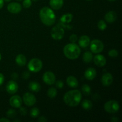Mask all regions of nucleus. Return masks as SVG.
<instances>
[{"label":"nucleus","mask_w":122,"mask_h":122,"mask_svg":"<svg viewBox=\"0 0 122 122\" xmlns=\"http://www.w3.org/2000/svg\"><path fill=\"white\" fill-rule=\"evenodd\" d=\"M113 82V77L110 73H106L101 77V83L105 86H108Z\"/></svg>","instance_id":"nucleus-14"},{"label":"nucleus","mask_w":122,"mask_h":122,"mask_svg":"<svg viewBox=\"0 0 122 122\" xmlns=\"http://www.w3.org/2000/svg\"><path fill=\"white\" fill-rule=\"evenodd\" d=\"M32 5V0H23V6L25 8H29Z\"/></svg>","instance_id":"nucleus-31"},{"label":"nucleus","mask_w":122,"mask_h":122,"mask_svg":"<svg viewBox=\"0 0 122 122\" xmlns=\"http://www.w3.org/2000/svg\"><path fill=\"white\" fill-rule=\"evenodd\" d=\"M15 63L19 66H25L26 64V58L24 55L19 54L15 57Z\"/></svg>","instance_id":"nucleus-22"},{"label":"nucleus","mask_w":122,"mask_h":122,"mask_svg":"<svg viewBox=\"0 0 122 122\" xmlns=\"http://www.w3.org/2000/svg\"><path fill=\"white\" fill-rule=\"evenodd\" d=\"M90 50L94 54H98L102 52L104 48V45L99 39H94L90 42Z\"/></svg>","instance_id":"nucleus-6"},{"label":"nucleus","mask_w":122,"mask_h":122,"mask_svg":"<svg viewBox=\"0 0 122 122\" xmlns=\"http://www.w3.org/2000/svg\"><path fill=\"white\" fill-rule=\"evenodd\" d=\"M81 52V48L75 43L67 44L63 49L64 56L70 60H75L77 58L79 57Z\"/></svg>","instance_id":"nucleus-3"},{"label":"nucleus","mask_w":122,"mask_h":122,"mask_svg":"<svg viewBox=\"0 0 122 122\" xmlns=\"http://www.w3.org/2000/svg\"><path fill=\"white\" fill-rule=\"evenodd\" d=\"M1 54H0V61H1Z\"/></svg>","instance_id":"nucleus-47"},{"label":"nucleus","mask_w":122,"mask_h":122,"mask_svg":"<svg viewBox=\"0 0 122 122\" xmlns=\"http://www.w3.org/2000/svg\"><path fill=\"white\" fill-rule=\"evenodd\" d=\"M19 112H20V114L23 116H25L27 114V110L25 107H20V109H19Z\"/></svg>","instance_id":"nucleus-34"},{"label":"nucleus","mask_w":122,"mask_h":122,"mask_svg":"<svg viewBox=\"0 0 122 122\" xmlns=\"http://www.w3.org/2000/svg\"><path fill=\"white\" fill-rule=\"evenodd\" d=\"M56 83V86L58 89H61L64 86V83L62 81H57V82H55Z\"/></svg>","instance_id":"nucleus-33"},{"label":"nucleus","mask_w":122,"mask_h":122,"mask_svg":"<svg viewBox=\"0 0 122 122\" xmlns=\"http://www.w3.org/2000/svg\"><path fill=\"white\" fill-rule=\"evenodd\" d=\"M6 115L8 117L12 119V118L15 117L17 116V112L14 109H9L6 113Z\"/></svg>","instance_id":"nucleus-28"},{"label":"nucleus","mask_w":122,"mask_h":122,"mask_svg":"<svg viewBox=\"0 0 122 122\" xmlns=\"http://www.w3.org/2000/svg\"><path fill=\"white\" fill-rule=\"evenodd\" d=\"M86 1H92V0H86Z\"/></svg>","instance_id":"nucleus-49"},{"label":"nucleus","mask_w":122,"mask_h":122,"mask_svg":"<svg viewBox=\"0 0 122 122\" xmlns=\"http://www.w3.org/2000/svg\"><path fill=\"white\" fill-rule=\"evenodd\" d=\"M120 108V106L117 101L115 100H110L105 103L104 110L110 114L116 113Z\"/></svg>","instance_id":"nucleus-5"},{"label":"nucleus","mask_w":122,"mask_h":122,"mask_svg":"<svg viewBox=\"0 0 122 122\" xmlns=\"http://www.w3.org/2000/svg\"><path fill=\"white\" fill-rule=\"evenodd\" d=\"M92 102L89 100H84L82 102V108L86 110H90L92 108Z\"/></svg>","instance_id":"nucleus-24"},{"label":"nucleus","mask_w":122,"mask_h":122,"mask_svg":"<svg viewBox=\"0 0 122 122\" xmlns=\"http://www.w3.org/2000/svg\"><path fill=\"white\" fill-rule=\"evenodd\" d=\"M72 19L73 15L71 14H70V13L64 14V15H63L61 16L60 20V22L57 25H60L62 27H66V28L68 29H71V26L67 25L66 24L69 23L71 22Z\"/></svg>","instance_id":"nucleus-8"},{"label":"nucleus","mask_w":122,"mask_h":122,"mask_svg":"<svg viewBox=\"0 0 122 122\" xmlns=\"http://www.w3.org/2000/svg\"><path fill=\"white\" fill-rule=\"evenodd\" d=\"M38 120V122H45L47 121V119H46V118L45 117L41 116V117H39Z\"/></svg>","instance_id":"nucleus-38"},{"label":"nucleus","mask_w":122,"mask_h":122,"mask_svg":"<svg viewBox=\"0 0 122 122\" xmlns=\"http://www.w3.org/2000/svg\"><path fill=\"white\" fill-rule=\"evenodd\" d=\"M18 89H19L18 84L14 80L10 81L6 85V91L8 94H11V95H13V94L16 93L17 92Z\"/></svg>","instance_id":"nucleus-11"},{"label":"nucleus","mask_w":122,"mask_h":122,"mask_svg":"<svg viewBox=\"0 0 122 122\" xmlns=\"http://www.w3.org/2000/svg\"><path fill=\"white\" fill-rule=\"evenodd\" d=\"M43 81L46 84L52 85L56 82V76L51 71H46L43 75Z\"/></svg>","instance_id":"nucleus-10"},{"label":"nucleus","mask_w":122,"mask_h":122,"mask_svg":"<svg viewBox=\"0 0 122 122\" xmlns=\"http://www.w3.org/2000/svg\"><path fill=\"white\" fill-rule=\"evenodd\" d=\"M63 0H50V5L51 8L56 10H60L63 5Z\"/></svg>","instance_id":"nucleus-19"},{"label":"nucleus","mask_w":122,"mask_h":122,"mask_svg":"<svg viewBox=\"0 0 122 122\" xmlns=\"http://www.w3.org/2000/svg\"><path fill=\"white\" fill-rule=\"evenodd\" d=\"M39 17L42 22L45 25L50 26L55 23L56 19V14L51 8L44 7L39 11Z\"/></svg>","instance_id":"nucleus-2"},{"label":"nucleus","mask_w":122,"mask_h":122,"mask_svg":"<svg viewBox=\"0 0 122 122\" xmlns=\"http://www.w3.org/2000/svg\"><path fill=\"white\" fill-rule=\"evenodd\" d=\"M29 89L30 91L34 92H38L40 91L41 87L40 84L38 82H30L29 84Z\"/></svg>","instance_id":"nucleus-21"},{"label":"nucleus","mask_w":122,"mask_h":122,"mask_svg":"<svg viewBox=\"0 0 122 122\" xmlns=\"http://www.w3.org/2000/svg\"><path fill=\"white\" fill-rule=\"evenodd\" d=\"M94 62L96 66L98 67L104 66L107 63L106 57L101 54H98L94 57Z\"/></svg>","instance_id":"nucleus-15"},{"label":"nucleus","mask_w":122,"mask_h":122,"mask_svg":"<svg viewBox=\"0 0 122 122\" xmlns=\"http://www.w3.org/2000/svg\"><path fill=\"white\" fill-rule=\"evenodd\" d=\"M82 91L85 95H89L91 94V89L88 85L84 84L82 86Z\"/></svg>","instance_id":"nucleus-26"},{"label":"nucleus","mask_w":122,"mask_h":122,"mask_svg":"<svg viewBox=\"0 0 122 122\" xmlns=\"http://www.w3.org/2000/svg\"><path fill=\"white\" fill-rule=\"evenodd\" d=\"M112 122H119V119H118L117 117L114 116L112 118Z\"/></svg>","instance_id":"nucleus-41"},{"label":"nucleus","mask_w":122,"mask_h":122,"mask_svg":"<svg viewBox=\"0 0 122 122\" xmlns=\"http://www.w3.org/2000/svg\"><path fill=\"white\" fill-rule=\"evenodd\" d=\"M57 95V91L55 88H50V89L48 90L47 92V95L50 98L54 99L56 97Z\"/></svg>","instance_id":"nucleus-25"},{"label":"nucleus","mask_w":122,"mask_h":122,"mask_svg":"<svg viewBox=\"0 0 122 122\" xmlns=\"http://www.w3.org/2000/svg\"><path fill=\"white\" fill-rule=\"evenodd\" d=\"M4 82V76L1 73H0V86L2 85Z\"/></svg>","instance_id":"nucleus-37"},{"label":"nucleus","mask_w":122,"mask_h":122,"mask_svg":"<svg viewBox=\"0 0 122 122\" xmlns=\"http://www.w3.org/2000/svg\"><path fill=\"white\" fill-rule=\"evenodd\" d=\"M10 104L14 108H20L22 104L21 98L19 95H13L10 99Z\"/></svg>","instance_id":"nucleus-13"},{"label":"nucleus","mask_w":122,"mask_h":122,"mask_svg":"<svg viewBox=\"0 0 122 122\" xmlns=\"http://www.w3.org/2000/svg\"><path fill=\"white\" fill-rule=\"evenodd\" d=\"M30 77V73L28 71H26L23 73L22 77L24 79H27Z\"/></svg>","instance_id":"nucleus-35"},{"label":"nucleus","mask_w":122,"mask_h":122,"mask_svg":"<svg viewBox=\"0 0 122 122\" xmlns=\"http://www.w3.org/2000/svg\"><path fill=\"white\" fill-rule=\"evenodd\" d=\"M118 55H119V52L115 49H112V50H110L109 52H108V56L110 57L114 58V57H117Z\"/></svg>","instance_id":"nucleus-30"},{"label":"nucleus","mask_w":122,"mask_h":122,"mask_svg":"<svg viewBox=\"0 0 122 122\" xmlns=\"http://www.w3.org/2000/svg\"><path fill=\"white\" fill-rule=\"evenodd\" d=\"M5 1H6V2H10L11 1V0H4Z\"/></svg>","instance_id":"nucleus-43"},{"label":"nucleus","mask_w":122,"mask_h":122,"mask_svg":"<svg viewBox=\"0 0 122 122\" xmlns=\"http://www.w3.org/2000/svg\"><path fill=\"white\" fill-rule=\"evenodd\" d=\"M66 82L67 85L71 87V88H77V87L78 86V81H77V79H76L75 76H69V77L67 78Z\"/></svg>","instance_id":"nucleus-20"},{"label":"nucleus","mask_w":122,"mask_h":122,"mask_svg":"<svg viewBox=\"0 0 122 122\" xmlns=\"http://www.w3.org/2000/svg\"><path fill=\"white\" fill-rule=\"evenodd\" d=\"M14 122H20V120H14Z\"/></svg>","instance_id":"nucleus-45"},{"label":"nucleus","mask_w":122,"mask_h":122,"mask_svg":"<svg viewBox=\"0 0 122 122\" xmlns=\"http://www.w3.org/2000/svg\"><path fill=\"white\" fill-rule=\"evenodd\" d=\"M108 1H110V2H113V1H116V0H108Z\"/></svg>","instance_id":"nucleus-44"},{"label":"nucleus","mask_w":122,"mask_h":122,"mask_svg":"<svg viewBox=\"0 0 122 122\" xmlns=\"http://www.w3.org/2000/svg\"><path fill=\"white\" fill-rule=\"evenodd\" d=\"M79 45L81 47L83 48H87L91 42L90 38L87 35H83L80 37L78 41Z\"/></svg>","instance_id":"nucleus-17"},{"label":"nucleus","mask_w":122,"mask_h":122,"mask_svg":"<svg viewBox=\"0 0 122 122\" xmlns=\"http://www.w3.org/2000/svg\"><path fill=\"white\" fill-rule=\"evenodd\" d=\"M82 94L77 89L69 91L64 95V102L66 105L70 107H76L79 104L82 100Z\"/></svg>","instance_id":"nucleus-1"},{"label":"nucleus","mask_w":122,"mask_h":122,"mask_svg":"<svg viewBox=\"0 0 122 122\" xmlns=\"http://www.w3.org/2000/svg\"><path fill=\"white\" fill-rule=\"evenodd\" d=\"M32 1H35H35H38V0H32Z\"/></svg>","instance_id":"nucleus-46"},{"label":"nucleus","mask_w":122,"mask_h":122,"mask_svg":"<svg viewBox=\"0 0 122 122\" xmlns=\"http://www.w3.org/2000/svg\"><path fill=\"white\" fill-rule=\"evenodd\" d=\"M9 119H7V118H1L0 119V122H10Z\"/></svg>","instance_id":"nucleus-40"},{"label":"nucleus","mask_w":122,"mask_h":122,"mask_svg":"<svg viewBox=\"0 0 122 122\" xmlns=\"http://www.w3.org/2000/svg\"><path fill=\"white\" fill-rule=\"evenodd\" d=\"M16 1H23V0H16Z\"/></svg>","instance_id":"nucleus-48"},{"label":"nucleus","mask_w":122,"mask_h":122,"mask_svg":"<svg viewBox=\"0 0 122 122\" xmlns=\"http://www.w3.org/2000/svg\"><path fill=\"white\" fill-rule=\"evenodd\" d=\"M39 113H40L39 110L38 108H36V107H34V108H32L30 110V116L32 118H36L39 115Z\"/></svg>","instance_id":"nucleus-27"},{"label":"nucleus","mask_w":122,"mask_h":122,"mask_svg":"<svg viewBox=\"0 0 122 122\" xmlns=\"http://www.w3.org/2000/svg\"><path fill=\"white\" fill-rule=\"evenodd\" d=\"M85 77L88 81H92L97 76V71L94 68L89 67L85 71Z\"/></svg>","instance_id":"nucleus-16"},{"label":"nucleus","mask_w":122,"mask_h":122,"mask_svg":"<svg viewBox=\"0 0 122 122\" xmlns=\"http://www.w3.org/2000/svg\"><path fill=\"white\" fill-rule=\"evenodd\" d=\"M117 17V15L116 13L114 11H110L106 13L104 18L107 22L109 23H112L116 20Z\"/></svg>","instance_id":"nucleus-18"},{"label":"nucleus","mask_w":122,"mask_h":122,"mask_svg":"<svg viewBox=\"0 0 122 122\" xmlns=\"http://www.w3.org/2000/svg\"><path fill=\"white\" fill-rule=\"evenodd\" d=\"M24 103L28 107L33 106L36 102V98L33 94L30 92H26L23 96Z\"/></svg>","instance_id":"nucleus-9"},{"label":"nucleus","mask_w":122,"mask_h":122,"mask_svg":"<svg viewBox=\"0 0 122 122\" xmlns=\"http://www.w3.org/2000/svg\"><path fill=\"white\" fill-rule=\"evenodd\" d=\"M82 58H83V60L85 63H91L93 60L92 53L90 52V51H86V52H85L83 54Z\"/></svg>","instance_id":"nucleus-23"},{"label":"nucleus","mask_w":122,"mask_h":122,"mask_svg":"<svg viewBox=\"0 0 122 122\" xmlns=\"http://www.w3.org/2000/svg\"><path fill=\"white\" fill-rule=\"evenodd\" d=\"M98 27L100 30H104L107 28V24L104 20H101L98 23Z\"/></svg>","instance_id":"nucleus-29"},{"label":"nucleus","mask_w":122,"mask_h":122,"mask_svg":"<svg viewBox=\"0 0 122 122\" xmlns=\"http://www.w3.org/2000/svg\"><path fill=\"white\" fill-rule=\"evenodd\" d=\"M22 7L19 3L13 2L9 3L7 5V10L12 14H18L21 11Z\"/></svg>","instance_id":"nucleus-12"},{"label":"nucleus","mask_w":122,"mask_h":122,"mask_svg":"<svg viewBox=\"0 0 122 122\" xmlns=\"http://www.w3.org/2000/svg\"><path fill=\"white\" fill-rule=\"evenodd\" d=\"M51 35L55 40H60L64 37V30L63 27L57 25L54 27L51 31Z\"/></svg>","instance_id":"nucleus-7"},{"label":"nucleus","mask_w":122,"mask_h":122,"mask_svg":"<svg viewBox=\"0 0 122 122\" xmlns=\"http://www.w3.org/2000/svg\"><path fill=\"white\" fill-rule=\"evenodd\" d=\"M11 79L13 80H14V81H15V80H17L18 79V77H19V75H18V74L17 73H13L11 74Z\"/></svg>","instance_id":"nucleus-36"},{"label":"nucleus","mask_w":122,"mask_h":122,"mask_svg":"<svg viewBox=\"0 0 122 122\" xmlns=\"http://www.w3.org/2000/svg\"><path fill=\"white\" fill-rule=\"evenodd\" d=\"M27 68L29 71L33 73L39 72L42 68V62L38 58H32L28 63Z\"/></svg>","instance_id":"nucleus-4"},{"label":"nucleus","mask_w":122,"mask_h":122,"mask_svg":"<svg viewBox=\"0 0 122 122\" xmlns=\"http://www.w3.org/2000/svg\"><path fill=\"white\" fill-rule=\"evenodd\" d=\"M4 6V0H0V10Z\"/></svg>","instance_id":"nucleus-42"},{"label":"nucleus","mask_w":122,"mask_h":122,"mask_svg":"<svg viewBox=\"0 0 122 122\" xmlns=\"http://www.w3.org/2000/svg\"><path fill=\"white\" fill-rule=\"evenodd\" d=\"M92 98H93V100H100V95L97 94H94V95L92 96Z\"/></svg>","instance_id":"nucleus-39"},{"label":"nucleus","mask_w":122,"mask_h":122,"mask_svg":"<svg viewBox=\"0 0 122 122\" xmlns=\"http://www.w3.org/2000/svg\"><path fill=\"white\" fill-rule=\"evenodd\" d=\"M77 39H78V38H77V35L76 34H72L69 38V40L71 43H75L76 41H77Z\"/></svg>","instance_id":"nucleus-32"}]
</instances>
